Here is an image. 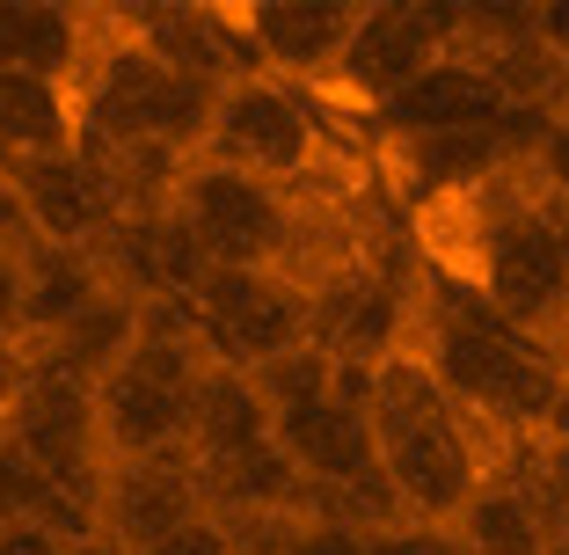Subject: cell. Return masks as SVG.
Listing matches in <instances>:
<instances>
[{"label": "cell", "instance_id": "obj_9", "mask_svg": "<svg viewBox=\"0 0 569 555\" xmlns=\"http://www.w3.org/2000/svg\"><path fill=\"white\" fill-rule=\"evenodd\" d=\"M227 16H234V37L249 44L256 73L307 96V88H329L358 8H343V0H249V8H227Z\"/></svg>", "mask_w": 569, "mask_h": 555}, {"label": "cell", "instance_id": "obj_10", "mask_svg": "<svg viewBox=\"0 0 569 555\" xmlns=\"http://www.w3.org/2000/svg\"><path fill=\"white\" fill-rule=\"evenodd\" d=\"M190 519H204L190 454L110 460V468H102V483H96V534L118 541L124 555H153L168 534H183Z\"/></svg>", "mask_w": 569, "mask_h": 555}, {"label": "cell", "instance_id": "obj_13", "mask_svg": "<svg viewBox=\"0 0 569 555\" xmlns=\"http://www.w3.org/2000/svg\"><path fill=\"white\" fill-rule=\"evenodd\" d=\"M372 132L380 139H417V132H475V125H503L511 110H503V96L489 88L482 67H468V59H431V67L417 73L409 88H395V96L380 102V110H366Z\"/></svg>", "mask_w": 569, "mask_h": 555}, {"label": "cell", "instance_id": "obj_17", "mask_svg": "<svg viewBox=\"0 0 569 555\" xmlns=\"http://www.w3.org/2000/svg\"><path fill=\"white\" fill-rule=\"evenodd\" d=\"M132 337H139V300H124V293H110V286H102L96 300H88L81 315L67 321V329H51V337L22 344V366L96 387L102 373H118V366H124Z\"/></svg>", "mask_w": 569, "mask_h": 555}, {"label": "cell", "instance_id": "obj_19", "mask_svg": "<svg viewBox=\"0 0 569 555\" xmlns=\"http://www.w3.org/2000/svg\"><path fill=\"white\" fill-rule=\"evenodd\" d=\"M96 293H102V278L88 264V249H59V241L22 235V344L67 329Z\"/></svg>", "mask_w": 569, "mask_h": 555}, {"label": "cell", "instance_id": "obj_14", "mask_svg": "<svg viewBox=\"0 0 569 555\" xmlns=\"http://www.w3.org/2000/svg\"><path fill=\"white\" fill-rule=\"evenodd\" d=\"M88 395H96V446H102V468H110V460H161V454H183V387H161L153 373L118 366V373H102Z\"/></svg>", "mask_w": 569, "mask_h": 555}, {"label": "cell", "instance_id": "obj_24", "mask_svg": "<svg viewBox=\"0 0 569 555\" xmlns=\"http://www.w3.org/2000/svg\"><path fill=\"white\" fill-rule=\"evenodd\" d=\"M358 555H460V541L446 526H387V534H366Z\"/></svg>", "mask_w": 569, "mask_h": 555}, {"label": "cell", "instance_id": "obj_28", "mask_svg": "<svg viewBox=\"0 0 569 555\" xmlns=\"http://www.w3.org/2000/svg\"><path fill=\"white\" fill-rule=\"evenodd\" d=\"M73 541H59L51 526L37 519H16V526H0V555H67Z\"/></svg>", "mask_w": 569, "mask_h": 555}, {"label": "cell", "instance_id": "obj_21", "mask_svg": "<svg viewBox=\"0 0 569 555\" xmlns=\"http://www.w3.org/2000/svg\"><path fill=\"white\" fill-rule=\"evenodd\" d=\"M446 534L460 541V555H548V526L511 475H489Z\"/></svg>", "mask_w": 569, "mask_h": 555}, {"label": "cell", "instance_id": "obj_26", "mask_svg": "<svg viewBox=\"0 0 569 555\" xmlns=\"http://www.w3.org/2000/svg\"><path fill=\"white\" fill-rule=\"evenodd\" d=\"M0 344L22 351V241H0Z\"/></svg>", "mask_w": 569, "mask_h": 555}, {"label": "cell", "instance_id": "obj_29", "mask_svg": "<svg viewBox=\"0 0 569 555\" xmlns=\"http://www.w3.org/2000/svg\"><path fill=\"white\" fill-rule=\"evenodd\" d=\"M153 555H227V534H219V519L204 512V519H190L183 534H168Z\"/></svg>", "mask_w": 569, "mask_h": 555}, {"label": "cell", "instance_id": "obj_1", "mask_svg": "<svg viewBox=\"0 0 569 555\" xmlns=\"http://www.w3.org/2000/svg\"><path fill=\"white\" fill-rule=\"evenodd\" d=\"M402 351L431 373V387L460 417L482 424L503 446H533L562 380H569V366H555L540 344L511 337L468 286H452L446 270H431V264H417V286H409Z\"/></svg>", "mask_w": 569, "mask_h": 555}, {"label": "cell", "instance_id": "obj_31", "mask_svg": "<svg viewBox=\"0 0 569 555\" xmlns=\"http://www.w3.org/2000/svg\"><path fill=\"white\" fill-rule=\"evenodd\" d=\"M16 387H22V351H16V344H0V409L16 403Z\"/></svg>", "mask_w": 569, "mask_h": 555}, {"label": "cell", "instance_id": "obj_15", "mask_svg": "<svg viewBox=\"0 0 569 555\" xmlns=\"http://www.w3.org/2000/svg\"><path fill=\"white\" fill-rule=\"evenodd\" d=\"M270 446L284 454V468L300 475L307 489H351L380 468L372 454V424L343 403H307V409H284L270 417Z\"/></svg>", "mask_w": 569, "mask_h": 555}, {"label": "cell", "instance_id": "obj_23", "mask_svg": "<svg viewBox=\"0 0 569 555\" xmlns=\"http://www.w3.org/2000/svg\"><path fill=\"white\" fill-rule=\"evenodd\" d=\"M329 358L315 351V344H300V351H284V358H270V366H256L249 373V387L263 395V409L270 417H284V409H307V403H329Z\"/></svg>", "mask_w": 569, "mask_h": 555}, {"label": "cell", "instance_id": "obj_35", "mask_svg": "<svg viewBox=\"0 0 569 555\" xmlns=\"http://www.w3.org/2000/svg\"><path fill=\"white\" fill-rule=\"evenodd\" d=\"M548 555H569V541H555V548H548Z\"/></svg>", "mask_w": 569, "mask_h": 555}, {"label": "cell", "instance_id": "obj_22", "mask_svg": "<svg viewBox=\"0 0 569 555\" xmlns=\"http://www.w3.org/2000/svg\"><path fill=\"white\" fill-rule=\"evenodd\" d=\"M503 475L533 497L540 526H548V548L569 541V438H533V446H519V460Z\"/></svg>", "mask_w": 569, "mask_h": 555}, {"label": "cell", "instance_id": "obj_12", "mask_svg": "<svg viewBox=\"0 0 569 555\" xmlns=\"http://www.w3.org/2000/svg\"><path fill=\"white\" fill-rule=\"evenodd\" d=\"M8 190L22 205V227L37 241H59V249H88L102 227H118L110 219V198H102L96 169H88L81 153H37V161H8Z\"/></svg>", "mask_w": 569, "mask_h": 555}, {"label": "cell", "instance_id": "obj_32", "mask_svg": "<svg viewBox=\"0 0 569 555\" xmlns=\"http://www.w3.org/2000/svg\"><path fill=\"white\" fill-rule=\"evenodd\" d=\"M548 198V190H540ZM548 227H555V249H562V264H569V198H548Z\"/></svg>", "mask_w": 569, "mask_h": 555}, {"label": "cell", "instance_id": "obj_7", "mask_svg": "<svg viewBox=\"0 0 569 555\" xmlns=\"http://www.w3.org/2000/svg\"><path fill=\"white\" fill-rule=\"evenodd\" d=\"M0 438L44 475L59 497L96 512V483H102V446H96V395L81 380L22 366L16 403L0 409Z\"/></svg>", "mask_w": 569, "mask_h": 555}, {"label": "cell", "instance_id": "obj_3", "mask_svg": "<svg viewBox=\"0 0 569 555\" xmlns=\"http://www.w3.org/2000/svg\"><path fill=\"white\" fill-rule=\"evenodd\" d=\"M198 161H219V169H241L256 184L300 190L321 176L329 161V139H321V118L300 88L270 81V73H241L212 96V118H204Z\"/></svg>", "mask_w": 569, "mask_h": 555}, {"label": "cell", "instance_id": "obj_5", "mask_svg": "<svg viewBox=\"0 0 569 555\" xmlns=\"http://www.w3.org/2000/svg\"><path fill=\"white\" fill-rule=\"evenodd\" d=\"M452 37H460V8L452 0H380V8H358L351 37H343V59L329 73V96L358 102V110H380L431 59H446Z\"/></svg>", "mask_w": 569, "mask_h": 555}, {"label": "cell", "instance_id": "obj_2", "mask_svg": "<svg viewBox=\"0 0 569 555\" xmlns=\"http://www.w3.org/2000/svg\"><path fill=\"white\" fill-rule=\"evenodd\" d=\"M366 424H372L380 475H387V489H395V505H402L409 526H452L489 475H503L519 460V446H503L482 424L460 417L409 351L372 366Z\"/></svg>", "mask_w": 569, "mask_h": 555}, {"label": "cell", "instance_id": "obj_34", "mask_svg": "<svg viewBox=\"0 0 569 555\" xmlns=\"http://www.w3.org/2000/svg\"><path fill=\"white\" fill-rule=\"evenodd\" d=\"M67 555H124V548H118V541H102V534H88V541H73Z\"/></svg>", "mask_w": 569, "mask_h": 555}, {"label": "cell", "instance_id": "obj_18", "mask_svg": "<svg viewBox=\"0 0 569 555\" xmlns=\"http://www.w3.org/2000/svg\"><path fill=\"white\" fill-rule=\"evenodd\" d=\"M81 44H88L81 8H59V0H0V67L73 88Z\"/></svg>", "mask_w": 569, "mask_h": 555}, {"label": "cell", "instance_id": "obj_8", "mask_svg": "<svg viewBox=\"0 0 569 555\" xmlns=\"http://www.w3.org/2000/svg\"><path fill=\"white\" fill-rule=\"evenodd\" d=\"M540 125H548V118L511 110L503 125H475V132L380 139V176H387V190H395L402 205L431 212V205H452V198H468V190H482L497 169L526 161V153H533V139H540Z\"/></svg>", "mask_w": 569, "mask_h": 555}, {"label": "cell", "instance_id": "obj_4", "mask_svg": "<svg viewBox=\"0 0 569 555\" xmlns=\"http://www.w3.org/2000/svg\"><path fill=\"white\" fill-rule=\"evenodd\" d=\"M168 219L198 241V256L212 270H278L292 249V219H300V190L256 184L241 169H219L190 153L176 176Z\"/></svg>", "mask_w": 569, "mask_h": 555}, {"label": "cell", "instance_id": "obj_33", "mask_svg": "<svg viewBox=\"0 0 569 555\" xmlns=\"http://www.w3.org/2000/svg\"><path fill=\"white\" fill-rule=\"evenodd\" d=\"M548 118L555 125H569V59L555 67V96H548Z\"/></svg>", "mask_w": 569, "mask_h": 555}, {"label": "cell", "instance_id": "obj_16", "mask_svg": "<svg viewBox=\"0 0 569 555\" xmlns=\"http://www.w3.org/2000/svg\"><path fill=\"white\" fill-rule=\"evenodd\" d=\"M256 446H270V409H263V395L249 387V373L204 358L198 380H190V395H183V454H190V468H212V460L256 454Z\"/></svg>", "mask_w": 569, "mask_h": 555}, {"label": "cell", "instance_id": "obj_6", "mask_svg": "<svg viewBox=\"0 0 569 555\" xmlns=\"http://www.w3.org/2000/svg\"><path fill=\"white\" fill-rule=\"evenodd\" d=\"M204 358L234 373H256L270 358L307 344V293L278 270H204V286L190 293Z\"/></svg>", "mask_w": 569, "mask_h": 555}, {"label": "cell", "instance_id": "obj_11", "mask_svg": "<svg viewBox=\"0 0 569 555\" xmlns=\"http://www.w3.org/2000/svg\"><path fill=\"white\" fill-rule=\"evenodd\" d=\"M118 22L153 67H168L176 81L227 88V81H241V73H256V59L234 37V16H227V8H183V0H176V8H132V16H118Z\"/></svg>", "mask_w": 569, "mask_h": 555}, {"label": "cell", "instance_id": "obj_25", "mask_svg": "<svg viewBox=\"0 0 569 555\" xmlns=\"http://www.w3.org/2000/svg\"><path fill=\"white\" fill-rule=\"evenodd\" d=\"M533 176H540V190L548 198H569V125H540V139H533Z\"/></svg>", "mask_w": 569, "mask_h": 555}, {"label": "cell", "instance_id": "obj_30", "mask_svg": "<svg viewBox=\"0 0 569 555\" xmlns=\"http://www.w3.org/2000/svg\"><path fill=\"white\" fill-rule=\"evenodd\" d=\"M533 44L548 59H569V0H540L533 8Z\"/></svg>", "mask_w": 569, "mask_h": 555}, {"label": "cell", "instance_id": "obj_27", "mask_svg": "<svg viewBox=\"0 0 569 555\" xmlns=\"http://www.w3.org/2000/svg\"><path fill=\"white\" fill-rule=\"evenodd\" d=\"M358 548H366V534H351V526H300L278 555H358Z\"/></svg>", "mask_w": 569, "mask_h": 555}, {"label": "cell", "instance_id": "obj_20", "mask_svg": "<svg viewBox=\"0 0 569 555\" xmlns=\"http://www.w3.org/2000/svg\"><path fill=\"white\" fill-rule=\"evenodd\" d=\"M73 147V88L0 67V169Z\"/></svg>", "mask_w": 569, "mask_h": 555}]
</instances>
